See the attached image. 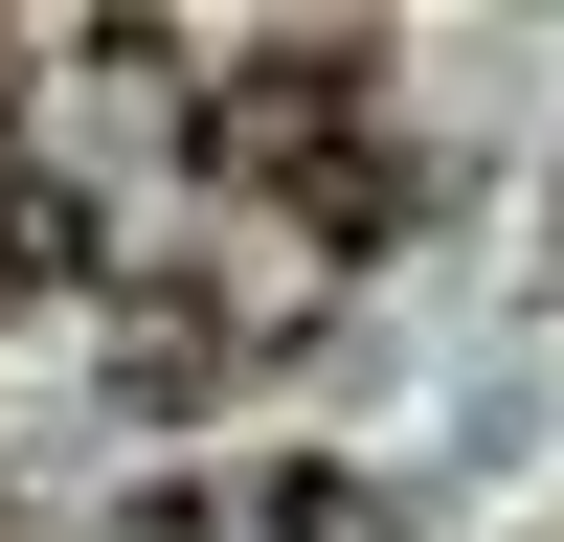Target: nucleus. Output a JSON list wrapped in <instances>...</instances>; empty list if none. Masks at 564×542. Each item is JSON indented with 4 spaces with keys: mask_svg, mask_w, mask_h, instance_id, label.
Returning <instances> with one entry per match:
<instances>
[{
    "mask_svg": "<svg viewBox=\"0 0 564 542\" xmlns=\"http://www.w3.org/2000/svg\"><path fill=\"white\" fill-rule=\"evenodd\" d=\"M45 294H113V249L68 181H0V316H45Z\"/></svg>",
    "mask_w": 564,
    "mask_h": 542,
    "instance_id": "f03ea898",
    "label": "nucleus"
},
{
    "mask_svg": "<svg viewBox=\"0 0 564 542\" xmlns=\"http://www.w3.org/2000/svg\"><path fill=\"white\" fill-rule=\"evenodd\" d=\"M0 23H45V0H0Z\"/></svg>",
    "mask_w": 564,
    "mask_h": 542,
    "instance_id": "20e7f679",
    "label": "nucleus"
},
{
    "mask_svg": "<svg viewBox=\"0 0 564 542\" xmlns=\"http://www.w3.org/2000/svg\"><path fill=\"white\" fill-rule=\"evenodd\" d=\"M271 542H384V497L361 475H271Z\"/></svg>",
    "mask_w": 564,
    "mask_h": 542,
    "instance_id": "7ed1b4c3",
    "label": "nucleus"
},
{
    "mask_svg": "<svg viewBox=\"0 0 564 542\" xmlns=\"http://www.w3.org/2000/svg\"><path fill=\"white\" fill-rule=\"evenodd\" d=\"M181 159L294 204L316 249H384L406 226V159H384V45H249L226 90H181Z\"/></svg>",
    "mask_w": 564,
    "mask_h": 542,
    "instance_id": "f257e3e1",
    "label": "nucleus"
},
{
    "mask_svg": "<svg viewBox=\"0 0 564 542\" xmlns=\"http://www.w3.org/2000/svg\"><path fill=\"white\" fill-rule=\"evenodd\" d=\"M0 113H23V68H0Z\"/></svg>",
    "mask_w": 564,
    "mask_h": 542,
    "instance_id": "39448f33",
    "label": "nucleus"
}]
</instances>
